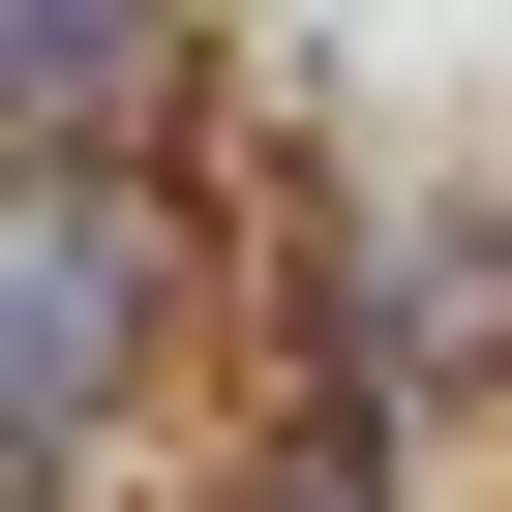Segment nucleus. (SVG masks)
<instances>
[{
  "label": "nucleus",
  "mask_w": 512,
  "mask_h": 512,
  "mask_svg": "<svg viewBox=\"0 0 512 512\" xmlns=\"http://www.w3.org/2000/svg\"><path fill=\"white\" fill-rule=\"evenodd\" d=\"M151 332V211L121 181H0V422H91Z\"/></svg>",
  "instance_id": "f257e3e1"
},
{
  "label": "nucleus",
  "mask_w": 512,
  "mask_h": 512,
  "mask_svg": "<svg viewBox=\"0 0 512 512\" xmlns=\"http://www.w3.org/2000/svg\"><path fill=\"white\" fill-rule=\"evenodd\" d=\"M121 91H151V0H0V121H61V151H91Z\"/></svg>",
  "instance_id": "f03ea898"
},
{
  "label": "nucleus",
  "mask_w": 512,
  "mask_h": 512,
  "mask_svg": "<svg viewBox=\"0 0 512 512\" xmlns=\"http://www.w3.org/2000/svg\"><path fill=\"white\" fill-rule=\"evenodd\" d=\"M272 512H362V452H302V482H272Z\"/></svg>",
  "instance_id": "7ed1b4c3"
}]
</instances>
